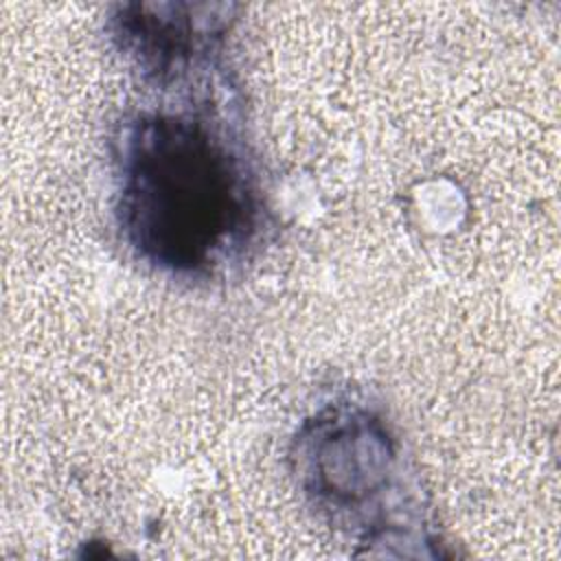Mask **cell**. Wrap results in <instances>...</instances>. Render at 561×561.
<instances>
[{"label":"cell","mask_w":561,"mask_h":561,"mask_svg":"<svg viewBox=\"0 0 561 561\" xmlns=\"http://www.w3.org/2000/svg\"><path fill=\"white\" fill-rule=\"evenodd\" d=\"M114 215L131 254L173 278H208L259 241V178L221 121L202 110H140L114 140Z\"/></svg>","instance_id":"6da1fadb"},{"label":"cell","mask_w":561,"mask_h":561,"mask_svg":"<svg viewBox=\"0 0 561 561\" xmlns=\"http://www.w3.org/2000/svg\"><path fill=\"white\" fill-rule=\"evenodd\" d=\"M305 500L335 528L368 548L430 543L416 489L390 423L362 403H327L289 445Z\"/></svg>","instance_id":"7a4b0ae2"},{"label":"cell","mask_w":561,"mask_h":561,"mask_svg":"<svg viewBox=\"0 0 561 561\" xmlns=\"http://www.w3.org/2000/svg\"><path fill=\"white\" fill-rule=\"evenodd\" d=\"M230 4H116L110 31L140 75L162 88L204 70L224 53L234 15Z\"/></svg>","instance_id":"3957f363"}]
</instances>
